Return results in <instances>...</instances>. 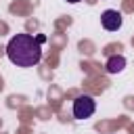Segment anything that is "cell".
<instances>
[{"instance_id":"cell-2","label":"cell","mask_w":134,"mask_h":134,"mask_svg":"<svg viewBox=\"0 0 134 134\" xmlns=\"http://www.w3.org/2000/svg\"><path fill=\"white\" fill-rule=\"evenodd\" d=\"M94 111H96V103L92 96L82 94L73 100V117L75 119H88V117H92Z\"/></svg>"},{"instance_id":"cell-1","label":"cell","mask_w":134,"mask_h":134,"mask_svg":"<svg viewBox=\"0 0 134 134\" xmlns=\"http://www.w3.org/2000/svg\"><path fill=\"white\" fill-rule=\"evenodd\" d=\"M44 36H29V34H17L6 44V57L17 67H34L42 61V42Z\"/></svg>"},{"instance_id":"cell-3","label":"cell","mask_w":134,"mask_h":134,"mask_svg":"<svg viewBox=\"0 0 134 134\" xmlns=\"http://www.w3.org/2000/svg\"><path fill=\"white\" fill-rule=\"evenodd\" d=\"M100 23H103V27L107 29V31H117L119 27H121V15L117 13V10H105L103 15H100Z\"/></svg>"},{"instance_id":"cell-4","label":"cell","mask_w":134,"mask_h":134,"mask_svg":"<svg viewBox=\"0 0 134 134\" xmlns=\"http://www.w3.org/2000/svg\"><path fill=\"white\" fill-rule=\"evenodd\" d=\"M124 67H126V59H124L121 54L109 57V61H107V65H105L107 73H119V71H124Z\"/></svg>"},{"instance_id":"cell-5","label":"cell","mask_w":134,"mask_h":134,"mask_svg":"<svg viewBox=\"0 0 134 134\" xmlns=\"http://www.w3.org/2000/svg\"><path fill=\"white\" fill-rule=\"evenodd\" d=\"M67 2H71V4H75V2H80V0H67Z\"/></svg>"}]
</instances>
